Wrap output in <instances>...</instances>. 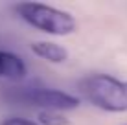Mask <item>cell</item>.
<instances>
[{"mask_svg": "<svg viewBox=\"0 0 127 125\" xmlns=\"http://www.w3.org/2000/svg\"><path fill=\"white\" fill-rule=\"evenodd\" d=\"M37 118L41 125H68L70 123L68 118H64L61 112H55V110H41Z\"/></svg>", "mask_w": 127, "mask_h": 125, "instance_id": "8992f818", "label": "cell"}, {"mask_svg": "<svg viewBox=\"0 0 127 125\" xmlns=\"http://www.w3.org/2000/svg\"><path fill=\"white\" fill-rule=\"evenodd\" d=\"M26 63L17 53L0 50V79H11L20 81L26 77Z\"/></svg>", "mask_w": 127, "mask_h": 125, "instance_id": "277c9868", "label": "cell"}, {"mask_svg": "<svg viewBox=\"0 0 127 125\" xmlns=\"http://www.w3.org/2000/svg\"><path fill=\"white\" fill-rule=\"evenodd\" d=\"M79 92L89 103L107 112L127 110V81L109 74H92L79 81Z\"/></svg>", "mask_w": 127, "mask_h": 125, "instance_id": "6da1fadb", "label": "cell"}, {"mask_svg": "<svg viewBox=\"0 0 127 125\" xmlns=\"http://www.w3.org/2000/svg\"><path fill=\"white\" fill-rule=\"evenodd\" d=\"M7 98L19 103L41 107L42 110H72L79 107V100L76 96L63 92L55 88H44V87H19L11 88L7 92Z\"/></svg>", "mask_w": 127, "mask_h": 125, "instance_id": "3957f363", "label": "cell"}, {"mask_svg": "<svg viewBox=\"0 0 127 125\" xmlns=\"http://www.w3.org/2000/svg\"><path fill=\"white\" fill-rule=\"evenodd\" d=\"M13 9L26 24L33 26L44 33H50V35H70L77 28L76 19L70 13L46 6V4L20 2Z\"/></svg>", "mask_w": 127, "mask_h": 125, "instance_id": "7a4b0ae2", "label": "cell"}, {"mask_svg": "<svg viewBox=\"0 0 127 125\" xmlns=\"http://www.w3.org/2000/svg\"><path fill=\"white\" fill-rule=\"evenodd\" d=\"M0 125H39L32 122V120H24V118H6Z\"/></svg>", "mask_w": 127, "mask_h": 125, "instance_id": "52a82bcc", "label": "cell"}, {"mask_svg": "<svg viewBox=\"0 0 127 125\" xmlns=\"http://www.w3.org/2000/svg\"><path fill=\"white\" fill-rule=\"evenodd\" d=\"M32 51L37 57L44 59L48 63H64L68 59L66 48L61 44H55V42H50V41L32 42Z\"/></svg>", "mask_w": 127, "mask_h": 125, "instance_id": "5b68a950", "label": "cell"}]
</instances>
